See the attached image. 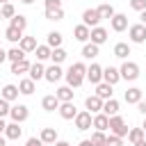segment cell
Wrapping results in <instances>:
<instances>
[{
	"label": "cell",
	"instance_id": "cell-16",
	"mask_svg": "<svg viewBox=\"0 0 146 146\" xmlns=\"http://www.w3.org/2000/svg\"><path fill=\"white\" fill-rule=\"evenodd\" d=\"M89 32H91V27H87L84 23H80V25L73 27V39L80 41V43H87L89 41Z\"/></svg>",
	"mask_w": 146,
	"mask_h": 146
},
{
	"label": "cell",
	"instance_id": "cell-24",
	"mask_svg": "<svg viewBox=\"0 0 146 146\" xmlns=\"http://www.w3.org/2000/svg\"><path fill=\"white\" fill-rule=\"evenodd\" d=\"M98 52H100V46H96V43H91V41H87V43L82 46V57H84V59H96Z\"/></svg>",
	"mask_w": 146,
	"mask_h": 146
},
{
	"label": "cell",
	"instance_id": "cell-25",
	"mask_svg": "<svg viewBox=\"0 0 146 146\" xmlns=\"http://www.w3.org/2000/svg\"><path fill=\"white\" fill-rule=\"evenodd\" d=\"M114 57H119V59H128V55H132V50H130V43H125V41H119L116 46H114Z\"/></svg>",
	"mask_w": 146,
	"mask_h": 146
},
{
	"label": "cell",
	"instance_id": "cell-34",
	"mask_svg": "<svg viewBox=\"0 0 146 146\" xmlns=\"http://www.w3.org/2000/svg\"><path fill=\"white\" fill-rule=\"evenodd\" d=\"M96 11H98V16H100V18H112V16L116 14V11H114V7H112L110 2L98 5V7H96Z\"/></svg>",
	"mask_w": 146,
	"mask_h": 146
},
{
	"label": "cell",
	"instance_id": "cell-37",
	"mask_svg": "<svg viewBox=\"0 0 146 146\" xmlns=\"http://www.w3.org/2000/svg\"><path fill=\"white\" fill-rule=\"evenodd\" d=\"M125 137H128V141H130V144H135V141L144 139V137H146V132H144V130H141V125H139V128H130Z\"/></svg>",
	"mask_w": 146,
	"mask_h": 146
},
{
	"label": "cell",
	"instance_id": "cell-45",
	"mask_svg": "<svg viewBox=\"0 0 146 146\" xmlns=\"http://www.w3.org/2000/svg\"><path fill=\"white\" fill-rule=\"evenodd\" d=\"M130 7L135 11H144L146 9V0H130Z\"/></svg>",
	"mask_w": 146,
	"mask_h": 146
},
{
	"label": "cell",
	"instance_id": "cell-55",
	"mask_svg": "<svg viewBox=\"0 0 146 146\" xmlns=\"http://www.w3.org/2000/svg\"><path fill=\"white\" fill-rule=\"evenodd\" d=\"M21 2H23V5H32L34 0H21Z\"/></svg>",
	"mask_w": 146,
	"mask_h": 146
},
{
	"label": "cell",
	"instance_id": "cell-39",
	"mask_svg": "<svg viewBox=\"0 0 146 146\" xmlns=\"http://www.w3.org/2000/svg\"><path fill=\"white\" fill-rule=\"evenodd\" d=\"M43 16H46L48 21H62V18H64V9H62V7H57V9H46Z\"/></svg>",
	"mask_w": 146,
	"mask_h": 146
},
{
	"label": "cell",
	"instance_id": "cell-53",
	"mask_svg": "<svg viewBox=\"0 0 146 146\" xmlns=\"http://www.w3.org/2000/svg\"><path fill=\"white\" fill-rule=\"evenodd\" d=\"M132 146H146V139H139V141H135Z\"/></svg>",
	"mask_w": 146,
	"mask_h": 146
},
{
	"label": "cell",
	"instance_id": "cell-23",
	"mask_svg": "<svg viewBox=\"0 0 146 146\" xmlns=\"http://www.w3.org/2000/svg\"><path fill=\"white\" fill-rule=\"evenodd\" d=\"M39 43H36V39L34 36H21V41H18V48L23 50V52H34V48H36Z\"/></svg>",
	"mask_w": 146,
	"mask_h": 146
},
{
	"label": "cell",
	"instance_id": "cell-19",
	"mask_svg": "<svg viewBox=\"0 0 146 146\" xmlns=\"http://www.w3.org/2000/svg\"><path fill=\"white\" fill-rule=\"evenodd\" d=\"M123 100H125L128 105H137V103L141 100V89H139V87H130V89L123 94Z\"/></svg>",
	"mask_w": 146,
	"mask_h": 146
},
{
	"label": "cell",
	"instance_id": "cell-10",
	"mask_svg": "<svg viewBox=\"0 0 146 146\" xmlns=\"http://www.w3.org/2000/svg\"><path fill=\"white\" fill-rule=\"evenodd\" d=\"M110 27H112L114 32H125V30H128V16H125V14H114V16L110 18Z\"/></svg>",
	"mask_w": 146,
	"mask_h": 146
},
{
	"label": "cell",
	"instance_id": "cell-35",
	"mask_svg": "<svg viewBox=\"0 0 146 146\" xmlns=\"http://www.w3.org/2000/svg\"><path fill=\"white\" fill-rule=\"evenodd\" d=\"M21 36H23V32H21V30H16V27H11V25L5 30V39H7V41H11L14 46L21 41Z\"/></svg>",
	"mask_w": 146,
	"mask_h": 146
},
{
	"label": "cell",
	"instance_id": "cell-6",
	"mask_svg": "<svg viewBox=\"0 0 146 146\" xmlns=\"http://www.w3.org/2000/svg\"><path fill=\"white\" fill-rule=\"evenodd\" d=\"M84 80H89L91 84L103 82V66H100V64H96V62H91V64L87 66V75H84Z\"/></svg>",
	"mask_w": 146,
	"mask_h": 146
},
{
	"label": "cell",
	"instance_id": "cell-12",
	"mask_svg": "<svg viewBox=\"0 0 146 146\" xmlns=\"http://www.w3.org/2000/svg\"><path fill=\"white\" fill-rule=\"evenodd\" d=\"M100 16H98V11L96 9H84L82 11V23L87 25V27H96V25H100Z\"/></svg>",
	"mask_w": 146,
	"mask_h": 146
},
{
	"label": "cell",
	"instance_id": "cell-42",
	"mask_svg": "<svg viewBox=\"0 0 146 146\" xmlns=\"http://www.w3.org/2000/svg\"><path fill=\"white\" fill-rule=\"evenodd\" d=\"M71 71L84 78V75H87V64H84V62H75V64H71Z\"/></svg>",
	"mask_w": 146,
	"mask_h": 146
},
{
	"label": "cell",
	"instance_id": "cell-11",
	"mask_svg": "<svg viewBox=\"0 0 146 146\" xmlns=\"http://www.w3.org/2000/svg\"><path fill=\"white\" fill-rule=\"evenodd\" d=\"M107 125H110V116H107V114L96 112V114L91 116V128H94V130H103V132H107Z\"/></svg>",
	"mask_w": 146,
	"mask_h": 146
},
{
	"label": "cell",
	"instance_id": "cell-31",
	"mask_svg": "<svg viewBox=\"0 0 146 146\" xmlns=\"http://www.w3.org/2000/svg\"><path fill=\"white\" fill-rule=\"evenodd\" d=\"M9 25L16 27V30H21V32H25V27H27V18H25L23 14H14V16L9 18Z\"/></svg>",
	"mask_w": 146,
	"mask_h": 146
},
{
	"label": "cell",
	"instance_id": "cell-18",
	"mask_svg": "<svg viewBox=\"0 0 146 146\" xmlns=\"http://www.w3.org/2000/svg\"><path fill=\"white\" fill-rule=\"evenodd\" d=\"M18 91H21L23 96H32V94L36 91V82L30 80V78H23V80H18Z\"/></svg>",
	"mask_w": 146,
	"mask_h": 146
},
{
	"label": "cell",
	"instance_id": "cell-38",
	"mask_svg": "<svg viewBox=\"0 0 146 146\" xmlns=\"http://www.w3.org/2000/svg\"><path fill=\"white\" fill-rule=\"evenodd\" d=\"M25 55H27V52H23L18 46H14V48H9V50H7V59H9V62H18V59H25Z\"/></svg>",
	"mask_w": 146,
	"mask_h": 146
},
{
	"label": "cell",
	"instance_id": "cell-52",
	"mask_svg": "<svg viewBox=\"0 0 146 146\" xmlns=\"http://www.w3.org/2000/svg\"><path fill=\"white\" fill-rule=\"evenodd\" d=\"M5 59H7V50H5V48H0V64H2Z\"/></svg>",
	"mask_w": 146,
	"mask_h": 146
},
{
	"label": "cell",
	"instance_id": "cell-21",
	"mask_svg": "<svg viewBox=\"0 0 146 146\" xmlns=\"http://www.w3.org/2000/svg\"><path fill=\"white\" fill-rule=\"evenodd\" d=\"M21 135H23L21 123H16V121L7 123V128H5V137H7V139H21Z\"/></svg>",
	"mask_w": 146,
	"mask_h": 146
},
{
	"label": "cell",
	"instance_id": "cell-15",
	"mask_svg": "<svg viewBox=\"0 0 146 146\" xmlns=\"http://www.w3.org/2000/svg\"><path fill=\"white\" fill-rule=\"evenodd\" d=\"M43 73H46V66H43V62H34V64H30L27 78H30V80H34V82H39V80H43Z\"/></svg>",
	"mask_w": 146,
	"mask_h": 146
},
{
	"label": "cell",
	"instance_id": "cell-26",
	"mask_svg": "<svg viewBox=\"0 0 146 146\" xmlns=\"http://www.w3.org/2000/svg\"><path fill=\"white\" fill-rule=\"evenodd\" d=\"M94 94H96L98 98H103V100H107V98H112V96H114V91H112V84H107V82H98Z\"/></svg>",
	"mask_w": 146,
	"mask_h": 146
},
{
	"label": "cell",
	"instance_id": "cell-13",
	"mask_svg": "<svg viewBox=\"0 0 146 146\" xmlns=\"http://www.w3.org/2000/svg\"><path fill=\"white\" fill-rule=\"evenodd\" d=\"M119 80H121V73H119L116 66H105V68H103V82H107V84L114 87Z\"/></svg>",
	"mask_w": 146,
	"mask_h": 146
},
{
	"label": "cell",
	"instance_id": "cell-3",
	"mask_svg": "<svg viewBox=\"0 0 146 146\" xmlns=\"http://www.w3.org/2000/svg\"><path fill=\"white\" fill-rule=\"evenodd\" d=\"M128 36H130V43H146V25L141 23L128 25Z\"/></svg>",
	"mask_w": 146,
	"mask_h": 146
},
{
	"label": "cell",
	"instance_id": "cell-33",
	"mask_svg": "<svg viewBox=\"0 0 146 146\" xmlns=\"http://www.w3.org/2000/svg\"><path fill=\"white\" fill-rule=\"evenodd\" d=\"M62 41H64V36H62V32H48V36H46V43L50 46V48H59L62 46Z\"/></svg>",
	"mask_w": 146,
	"mask_h": 146
},
{
	"label": "cell",
	"instance_id": "cell-30",
	"mask_svg": "<svg viewBox=\"0 0 146 146\" xmlns=\"http://www.w3.org/2000/svg\"><path fill=\"white\" fill-rule=\"evenodd\" d=\"M30 64H32V62H27V59L11 62V73H14V75H23V73H27V71H30Z\"/></svg>",
	"mask_w": 146,
	"mask_h": 146
},
{
	"label": "cell",
	"instance_id": "cell-47",
	"mask_svg": "<svg viewBox=\"0 0 146 146\" xmlns=\"http://www.w3.org/2000/svg\"><path fill=\"white\" fill-rule=\"evenodd\" d=\"M25 146H46V144H43L39 137H30V139L25 141Z\"/></svg>",
	"mask_w": 146,
	"mask_h": 146
},
{
	"label": "cell",
	"instance_id": "cell-32",
	"mask_svg": "<svg viewBox=\"0 0 146 146\" xmlns=\"http://www.w3.org/2000/svg\"><path fill=\"white\" fill-rule=\"evenodd\" d=\"M50 46L48 43H41V46H36L34 48V55H36V62H46V59H50Z\"/></svg>",
	"mask_w": 146,
	"mask_h": 146
},
{
	"label": "cell",
	"instance_id": "cell-28",
	"mask_svg": "<svg viewBox=\"0 0 146 146\" xmlns=\"http://www.w3.org/2000/svg\"><path fill=\"white\" fill-rule=\"evenodd\" d=\"M103 114H107V116H112V114H119V100L112 96V98H107V100H103V110H100Z\"/></svg>",
	"mask_w": 146,
	"mask_h": 146
},
{
	"label": "cell",
	"instance_id": "cell-57",
	"mask_svg": "<svg viewBox=\"0 0 146 146\" xmlns=\"http://www.w3.org/2000/svg\"><path fill=\"white\" fill-rule=\"evenodd\" d=\"M0 2H9V0H0Z\"/></svg>",
	"mask_w": 146,
	"mask_h": 146
},
{
	"label": "cell",
	"instance_id": "cell-22",
	"mask_svg": "<svg viewBox=\"0 0 146 146\" xmlns=\"http://www.w3.org/2000/svg\"><path fill=\"white\" fill-rule=\"evenodd\" d=\"M39 139H41L43 144H55V141L59 139V137H57V128H41Z\"/></svg>",
	"mask_w": 146,
	"mask_h": 146
},
{
	"label": "cell",
	"instance_id": "cell-29",
	"mask_svg": "<svg viewBox=\"0 0 146 146\" xmlns=\"http://www.w3.org/2000/svg\"><path fill=\"white\" fill-rule=\"evenodd\" d=\"M64 78H66V84H68V87H73V89L82 87V82H84V78H82V75H78V73H73L71 68L64 73Z\"/></svg>",
	"mask_w": 146,
	"mask_h": 146
},
{
	"label": "cell",
	"instance_id": "cell-54",
	"mask_svg": "<svg viewBox=\"0 0 146 146\" xmlns=\"http://www.w3.org/2000/svg\"><path fill=\"white\" fill-rule=\"evenodd\" d=\"M0 146H7V137L5 135H0Z\"/></svg>",
	"mask_w": 146,
	"mask_h": 146
},
{
	"label": "cell",
	"instance_id": "cell-5",
	"mask_svg": "<svg viewBox=\"0 0 146 146\" xmlns=\"http://www.w3.org/2000/svg\"><path fill=\"white\" fill-rule=\"evenodd\" d=\"M91 112H87V110H82V112H78L75 114V119H73V123H75V128L80 130V132H84V130H91Z\"/></svg>",
	"mask_w": 146,
	"mask_h": 146
},
{
	"label": "cell",
	"instance_id": "cell-48",
	"mask_svg": "<svg viewBox=\"0 0 146 146\" xmlns=\"http://www.w3.org/2000/svg\"><path fill=\"white\" fill-rule=\"evenodd\" d=\"M137 110H139V112H141V114L146 116V100H144V98H141V100L137 103Z\"/></svg>",
	"mask_w": 146,
	"mask_h": 146
},
{
	"label": "cell",
	"instance_id": "cell-9",
	"mask_svg": "<svg viewBox=\"0 0 146 146\" xmlns=\"http://www.w3.org/2000/svg\"><path fill=\"white\" fill-rule=\"evenodd\" d=\"M57 112H59V116H62L64 121H73L75 114H78V107L73 105V100H68V103H59Z\"/></svg>",
	"mask_w": 146,
	"mask_h": 146
},
{
	"label": "cell",
	"instance_id": "cell-44",
	"mask_svg": "<svg viewBox=\"0 0 146 146\" xmlns=\"http://www.w3.org/2000/svg\"><path fill=\"white\" fill-rule=\"evenodd\" d=\"M9 110H11V105H9V100H5V98H0V116L5 119V116H9Z\"/></svg>",
	"mask_w": 146,
	"mask_h": 146
},
{
	"label": "cell",
	"instance_id": "cell-2",
	"mask_svg": "<svg viewBox=\"0 0 146 146\" xmlns=\"http://www.w3.org/2000/svg\"><path fill=\"white\" fill-rule=\"evenodd\" d=\"M119 73H121V80H128V82H135L139 78V64L130 62V59H123V64L119 66Z\"/></svg>",
	"mask_w": 146,
	"mask_h": 146
},
{
	"label": "cell",
	"instance_id": "cell-17",
	"mask_svg": "<svg viewBox=\"0 0 146 146\" xmlns=\"http://www.w3.org/2000/svg\"><path fill=\"white\" fill-rule=\"evenodd\" d=\"M18 94H21V91H18V84H5L2 91H0V98L14 103V100H18Z\"/></svg>",
	"mask_w": 146,
	"mask_h": 146
},
{
	"label": "cell",
	"instance_id": "cell-20",
	"mask_svg": "<svg viewBox=\"0 0 146 146\" xmlns=\"http://www.w3.org/2000/svg\"><path fill=\"white\" fill-rule=\"evenodd\" d=\"M41 107H43L46 112H55V110L59 107V98H57L55 94H48V96L41 98Z\"/></svg>",
	"mask_w": 146,
	"mask_h": 146
},
{
	"label": "cell",
	"instance_id": "cell-1",
	"mask_svg": "<svg viewBox=\"0 0 146 146\" xmlns=\"http://www.w3.org/2000/svg\"><path fill=\"white\" fill-rule=\"evenodd\" d=\"M107 130H110L112 135L125 139V135H128L130 128H128V123H125V119H123L121 114H112V116H110V125H107Z\"/></svg>",
	"mask_w": 146,
	"mask_h": 146
},
{
	"label": "cell",
	"instance_id": "cell-49",
	"mask_svg": "<svg viewBox=\"0 0 146 146\" xmlns=\"http://www.w3.org/2000/svg\"><path fill=\"white\" fill-rule=\"evenodd\" d=\"M78 146H96V144H94V141H91V139H82V141H80V144H78Z\"/></svg>",
	"mask_w": 146,
	"mask_h": 146
},
{
	"label": "cell",
	"instance_id": "cell-27",
	"mask_svg": "<svg viewBox=\"0 0 146 146\" xmlns=\"http://www.w3.org/2000/svg\"><path fill=\"white\" fill-rule=\"evenodd\" d=\"M73 87H68V84H62L57 91H55V96L59 98V103H68V100H73Z\"/></svg>",
	"mask_w": 146,
	"mask_h": 146
},
{
	"label": "cell",
	"instance_id": "cell-7",
	"mask_svg": "<svg viewBox=\"0 0 146 146\" xmlns=\"http://www.w3.org/2000/svg\"><path fill=\"white\" fill-rule=\"evenodd\" d=\"M107 36H110V32H107L105 27H100V25L91 27V32H89V41L96 43V46H103V43L107 41Z\"/></svg>",
	"mask_w": 146,
	"mask_h": 146
},
{
	"label": "cell",
	"instance_id": "cell-56",
	"mask_svg": "<svg viewBox=\"0 0 146 146\" xmlns=\"http://www.w3.org/2000/svg\"><path fill=\"white\" fill-rule=\"evenodd\" d=\"M141 130H144V132H146V119H144V123H141Z\"/></svg>",
	"mask_w": 146,
	"mask_h": 146
},
{
	"label": "cell",
	"instance_id": "cell-58",
	"mask_svg": "<svg viewBox=\"0 0 146 146\" xmlns=\"http://www.w3.org/2000/svg\"><path fill=\"white\" fill-rule=\"evenodd\" d=\"M103 146H107V144H103Z\"/></svg>",
	"mask_w": 146,
	"mask_h": 146
},
{
	"label": "cell",
	"instance_id": "cell-43",
	"mask_svg": "<svg viewBox=\"0 0 146 146\" xmlns=\"http://www.w3.org/2000/svg\"><path fill=\"white\" fill-rule=\"evenodd\" d=\"M107 146H123V137H116V135H107Z\"/></svg>",
	"mask_w": 146,
	"mask_h": 146
},
{
	"label": "cell",
	"instance_id": "cell-14",
	"mask_svg": "<svg viewBox=\"0 0 146 146\" xmlns=\"http://www.w3.org/2000/svg\"><path fill=\"white\" fill-rule=\"evenodd\" d=\"M84 110H87V112H91V114L100 112V110H103V98H98L96 94L87 96V98H84Z\"/></svg>",
	"mask_w": 146,
	"mask_h": 146
},
{
	"label": "cell",
	"instance_id": "cell-8",
	"mask_svg": "<svg viewBox=\"0 0 146 146\" xmlns=\"http://www.w3.org/2000/svg\"><path fill=\"white\" fill-rule=\"evenodd\" d=\"M64 78V71H62V66L59 64H50V66H46V73H43V80H48V82H59Z\"/></svg>",
	"mask_w": 146,
	"mask_h": 146
},
{
	"label": "cell",
	"instance_id": "cell-50",
	"mask_svg": "<svg viewBox=\"0 0 146 146\" xmlns=\"http://www.w3.org/2000/svg\"><path fill=\"white\" fill-rule=\"evenodd\" d=\"M139 23H141V25H146V9H144V11H139Z\"/></svg>",
	"mask_w": 146,
	"mask_h": 146
},
{
	"label": "cell",
	"instance_id": "cell-41",
	"mask_svg": "<svg viewBox=\"0 0 146 146\" xmlns=\"http://www.w3.org/2000/svg\"><path fill=\"white\" fill-rule=\"evenodd\" d=\"M91 141H94L96 146H103V144H107V135H105L103 130H94V132H91Z\"/></svg>",
	"mask_w": 146,
	"mask_h": 146
},
{
	"label": "cell",
	"instance_id": "cell-51",
	"mask_svg": "<svg viewBox=\"0 0 146 146\" xmlns=\"http://www.w3.org/2000/svg\"><path fill=\"white\" fill-rule=\"evenodd\" d=\"M5 128H7V121L0 116V135H5Z\"/></svg>",
	"mask_w": 146,
	"mask_h": 146
},
{
	"label": "cell",
	"instance_id": "cell-40",
	"mask_svg": "<svg viewBox=\"0 0 146 146\" xmlns=\"http://www.w3.org/2000/svg\"><path fill=\"white\" fill-rule=\"evenodd\" d=\"M16 14V7L11 5V2H2V7H0V18H11Z\"/></svg>",
	"mask_w": 146,
	"mask_h": 146
},
{
	"label": "cell",
	"instance_id": "cell-36",
	"mask_svg": "<svg viewBox=\"0 0 146 146\" xmlns=\"http://www.w3.org/2000/svg\"><path fill=\"white\" fill-rule=\"evenodd\" d=\"M64 59H66V50H64L62 46H59V48H52V50H50V62H52V64H62Z\"/></svg>",
	"mask_w": 146,
	"mask_h": 146
},
{
	"label": "cell",
	"instance_id": "cell-4",
	"mask_svg": "<svg viewBox=\"0 0 146 146\" xmlns=\"http://www.w3.org/2000/svg\"><path fill=\"white\" fill-rule=\"evenodd\" d=\"M27 116H30V110H27V105H23V103H16V105H11V110H9V119H11V121H16V123H23V121H27Z\"/></svg>",
	"mask_w": 146,
	"mask_h": 146
},
{
	"label": "cell",
	"instance_id": "cell-46",
	"mask_svg": "<svg viewBox=\"0 0 146 146\" xmlns=\"http://www.w3.org/2000/svg\"><path fill=\"white\" fill-rule=\"evenodd\" d=\"M43 7L46 9H57V7H62V0H43Z\"/></svg>",
	"mask_w": 146,
	"mask_h": 146
}]
</instances>
